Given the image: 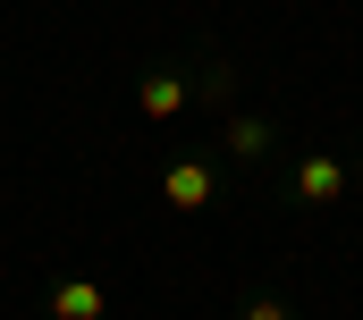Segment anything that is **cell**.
<instances>
[{"mask_svg": "<svg viewBox=\"0 0 363 320\" xmlns=\"http://www.w3.org/2000/svg\"><path fill=\"white\" fill-rule=\"evenodd\" d=\"M161 194H169V211H203V202H211V168H203V160H178V168L161 177Z\"/></svg>", "mask_w": 363, "mask_h": 320, "instance_id": "1", "label": "cell"}, {"mask_svg": "<svg viewBox=\"0 0 363 320\" xmlns=\"http://www.w3.org/2000/svg\"><path fill=\"white\" fill-rule=\"evenodd\" d=\"M51 312H60V320H101V287H93V278H68V287H51Z\"/></svg>", "mask_w": 363, "mask_h": 320, "instance_id": "2", "label": "cell"}, {"mask_svg": "<svg viewBox=\"0 0 363 320\" xmlns=\"http://www.w3.org/2000/svg\"><path fill=\"white\" fill-rule=\"evenodd\" d=\"M338 185H347V177H338V160H304V168H296V194H304V202H338Z\"/></svg>", "mask_w": 363, "mask_h": 320, "instance_id": "3", "label": "cell"}, {"mask_svg": "<svg viewBox=\"0 0 363 320\" xmlns=\"http://www.w3.org/2000/svg\"><path fill=\"white\" fill-rule=\"evenodd\" d=\"M135 101H144V118H178V110H186V84L178 76H144Z\"/></svg>", "mask_w": 363, "mask_h": 320, "instance_id": "4", "label": "cell"}, {"mask_svg": "<svg viewBox=\"0 0 363 320\" xmlns=\"http://www.w3.org/2000/svg\"><path fill=\"white\" fill-rule=\"evenodd\" d=\"M245 320H287V312H279V304H254V312H245Z\"/></svg>", "mask_w": 363, "mask_h": 320, "instance_id": "5", "label": "cell"}]
</instances>
